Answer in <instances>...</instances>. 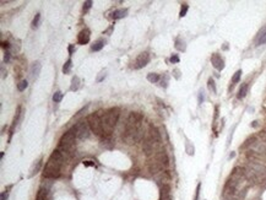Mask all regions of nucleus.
Masks as SVG:
<instances>
[{"label": "nucleus", "mask_w": 266, "mask_h": 200, "mask_svg": "<svg viewBox=\"0 0 266 200\" xmlns=\"http://www.w3.org/2000/svg\"><path fill=\"white\" fill-rule=\"evenodd\" d=\"M142 119L143 117L139 112H133L129 114L123 132V140H125L128 144L139 142L141 139H143Z\"/></svg>", "instance_id": "nucleus-1"}, {"label": "nucleus", "mask_w": 266, "mask_h": 200, "mask_svg": "<svg viewBox=\"0 0 266 200\" xmlns=\"http://www.w3.org/2000/svg\"><path fill=\"white\" fill-rule=\"evenodd\" d=\"M28 86V82H27V80H22L20 82L19 85H17V89H19V91H23L26 87Z\"/></svg>", "instance_id": "nucleus-22"}, {"label": "nucleus", "mask_w": 266, "mask_h": 200, "mask_svg": "<svg viewBox=\"0 0 266 200\" xmlns=\"http://www.w3.org/2000/svg\"><path fill=\"white\" fill-rule=\"evenodd\" d=\"M103 46H104V41L102 40H98V41H96L93 44H92V50L94 52H98V50H101L103 48Z\"/></svg>", "instance_id": "nucleus-16"}, {"label": "nucleus", "mask_w": 266, "mask_h": 200, "mask_svg": "<svg viewBox=\"0 0 266 200\" xmlns=\"http://www.w3.org/2000/svg\"><path fill=\"white\" fill-rule=\"evenodd\" d=\"M71 65H72V64H71V60L69 59L68 62L64 64V66H63V71H64V74H68L69 71H70V69H71Z\"/></svg>", "instance_id": "nucleus-20"}, {"label": "nucleus", "mask_w": 266, "mask_h": 200, "mask_svg": "<svg viewBox=\"0 0 266 200\" xmlns=\"http://www.w3.org/2000/svg\"><path fill=\"white\" fill-rule=\"evenodd\" d=\"M149 62H150V54L146 53V52H143V53L139 54V55L136 56V59L134 60L133 68H134V69H141V68H143V66H146Z\"/></svg>", "instance_id": "nucleus-9"}, {"label": "nucleus", "mask_w": 266, "mask_h": 200, "mask_svg": "<svg viewBox=\"0 0 266 200\" xmlns=\"http://www.w3.org/2000/svg\"><path fill=\"white\" fill-rule=\"evenodd\" d=\"M7 199V192H3L1 193V200H6Z\"/></svg>", "instance_id": "nucleus-30"}, {"label": "nucleus", "mask_w": 266, "mask_h": 200, "mask_svg": "<svg viewBox=\"0 0 266 200\" xmlns=\"http://www.w3.org/2000/svg\"><path fill=\"white\" fill-rule=\"evenodd\" d=\"M39 167H41V162H37V166H34L33 167V169H32V173H31V174H29V176H33L34 174V173H37V171H38V169H39Z\"/></svg>", "instance_id": "nucleus-27"}, {"label": "nucleus", "mask_w": 266, "mask_h": 200, "mask_svg": "<svg viewBox=\"0 0 266 200\" xmlns=\"http://www.w3.org/2000/svg\"><path fill=\"white\" fill-rule=\"evenodd\" d=\"M75 130H76V138L77 139H87L90 135V125L87 120H80L78 123L75 125Z\"/></svg>", "instance_id": "nucleus-8"}, {"label": "nucleus", "mask_w": 266, "mask_h": 200, "mask_svg": "<svg viewBox=\"0 0 266 200\" xmlns=\"http://www.w3.org/2000/svg\"><path fill=\"white\" fill-rule=\"evenodd\" d=\"M241 76H242V70H238V71L233 75V77H232V85L239 82V80H241Z\"/></svg>", "instance_id": "nucleus-19"}, {"label": "nucleus", "mask_w": 266, "mask_h": 200, "mask_svg": "<svg viewBox=\"0 0 266 200\" xmlns=\"http://www.w3.org/2000/svg\"><path fill=\"white\" fill-rule=\"evenodd\" d=\"M85 166H93L94 163H92V161H86V162H84Z\"/></svg>", "instance_id": "nucleus-31"}, {"label": "nucleus", "mask_w": 266, "mask_h": 200, "mask_svg": "<svg viewBox=\"0 0 266 200\" xmlns=\"http://www.w3.org/2000/svg\"><path fill=\"white\" fill-rule=\"evenodd\" d=\"M208 89H210V90L212 91L213 93L216 92V87H215V82H213V80H212V79H210V80H208Z\"/></svg>", "instance_id": "nucleus-24"}, {"label": "nucleus", "mask_w": 266, "mask_h": 200, "mask_svg": "<svg viewBox=\"0 0 266 200\" xmlns=\"http://www.w3.org/2000/svg\"><path fill=\"white\" fill-rule=\"evenodd\" d=\"M39 71H41V64H39L38 62H37V63H33L32 69H31V75H32V77H37L38 74H39Z\"/></svg>", "instance_id": "nucleus-15"}, {"label": "nucleus", "mask_w": 266, "mask_h": 200, "mask_svg": "<svg viewBox=\"0 0 266 200\" xmlns=\"http://www.w3.org/2000/svg\"><path fill=\"white\" fill-rule=\"evenodd\" d=\"M211 62H212V65L217 69V70H222V69L224 68V62H223L222 56H221L218 53H215V54L212 55Z\"/></svg>", "instance_id": "nucleus-10"}, {"label": "nucleus", "mask_w": 266, "mask_h": 200, "mask_svg": "<svg viewBox=\"0 0 266 200\" xmlns=\"http://www.w3.org/2000/svg\"><path fill=\"white\" fill-rule=\"evenodd\" d=\"M186 11H188V5L186 4H183V6H182V10H180V16H185L186 14Z\"/></svg>", "instance_id": "nucleus-25"}, {"label": "nucleus", "mask_w": 266, "mask_h": 200, "mask_svg": "<svg viewBox=\"0 0 266 200\" xmlns=\"http://www.w3.org/2000/svg\"><path fill=\"white\" fill-rule=\"evenodd\" d=\"M64 162V156L59 150H54L52 152L49 160L47 161L44 169H43V177L44 178H58L60 176L62 166Z\"/></svg>", "instance_id": "nucleus-2"}, {"label": "nucleus", "mask_w": 266, "mask_h": 200, "mask_svg": "<svg viewBox=\"0 0 266 200\" xmlns=\"http://www.w3.org/2000/svg\"><path fill=\"white\" fill-rule=\"evenodd\" d=\"M88 41H90V31L87 28H85L78 33L77 42H78V44H86V43H88Z\"/></svg>", "instance_id": "nucleus-12"}, {"label": "nucleus", "mask_w": 266, "mask_h": 200, "mask_svg": "<svg viewBox=\"0 0 266 200\" xmlns=\"http://www.w3.org/2000/svg\"><path fill=\"white\" fill-rule=\"evenodd\" d=\"M171 62L172 63H177V62H179V58L174 55V56H172V58H171Z\"/></svg>", "instance_id": "nucleus-29"}, {"label": "nucleus", "mask_w": 266, "mask_h": 200, "mask_svg": "<svg viewBox=\"0 0 266 200\" xmlns=\"http://www.w3.org/2000/svg\"><path fill=\"white\" fill-rule=\"evenodd\" d=\"M75 139H76L75 127H72L70 130H68V132L62 136V139H60L58 150L62 152L64 157L65 156H66V157H72V156L75 155V151H76Z\"/></svg>", "instance_id": "nucleus-3"}, {"label": "nucleus", "mask_w": 266, "mask_h": 200, "mask_svg": "<svg viewBox=\"0 0 266 200\" xmlns=\"http://www.w3.org/2000/svg\"><path fill=\"white\" fill-rule=\"evenodd\" d=\"M248 89H249V84H248V82L243 84L242 87L239 89V91H238V98L245 97V95H247V92H248Z\"/></svg>", "instance_id": "nucleus-14"}, {"label": "nucleus", "mask_w": 266, "mask_h": 200, "mask_svg": "<svg viewBox=\"0 0 266 200\" xmlns=\"http://www.w3.org/2000/svg\"><path fill=\"white\" fill-rule=\"evenodd\" d=\"M91 5H92V1H85V4H84V10H85V11L88 10V9L91 7Z\"/></svg>", "instance_id": "nucleus-28"}, {"label": "nucleus", "mask_w": 266, "mask_h": 200, "mask_svg": "<svg viewBox=\"0 0 266 200\" xmlns=\"http://www.w3.org/2000/svg\"><path fill=\"white\" fill-rule=\"evenodd\" d=\"M126 14H128V10H126V9H119V10H115L113 12V19L114 20L121 19V17L126 16Z\"/></svg>", "instance_id": "nucleus-13"}, {"label": "nucleus", "mask_w": 266, "mask_h": 200, "mask_svg": "<svg viewBox=\"0 0 266 200\" xmlns=\"http://www.w3.org/2000/svg\"><path fill=\"white\" fill-rule=\"evenodd\" d=\"M103 76H106V74H104V72H102V75L99 76V77H98L97 80H98V81H102V79H103Z\"/></svg>", "instance_id": "nucleus-33"}, {"label": "nucleus", "mask_w": 266, "mask_h": 200, "mask_svg": "<svg viewBox=\"0 0 266 200\" xmlns=\"http://www.w3.org/2000/svg\"><path fill=\"white\" fill-rule=\"evenodd\" d=\"M168 164H169V160H168L167 154H165L164 151H158L153 156V160L150 161L149 171L152 174H156V173L163 172V169L167 168Z\"/></svg>", "instance_id": "nucleus-6"}, {"label": "nucleus", "mask_w": 266, "mask_h": 200, "mask_svg": "<svg viewBox=\"0 0 266 200\" xmlns=\"http://www.w3.org/2000/svg\"><path fill=\"white\" fill-rule=\"evenodd\" d=\"M159 142H161V136H159L158 130H157L156 127L150 124L149 130H147L145 139H143V142H142V150L145 152V155L149 156L151 154H153V150L159 145Z\"/></svg>", "instance_id": "nucleus-5"}, {"label": "nucleus", "mask_w": 266, "mask_h": 200, "mask_svg": "<svg viewBox=\"0 0 266 200\" xmlns=\"http://www.w3.org/2000/svg\"><path fill=\"white\" fill-rule=\"evenodd\" d=\"M9 59H10V53L6 52V53H5V62H9Z\"/></svg>", "instance_id": "nucleus-32"}, {"label": "nucleus", "mask_w": 266, "mask_h": 200, "mask_svg": "<svg viewBox=\"0 0 266 200\" xmlns=\"http://www.w3.org/2000/svg\"><path fill=\"white\" fill-rule=\"evenodd\" d=\"M62 98H63V93L60 92V91H56V92L54 93V96H53V101L58 103V102L62 101Z\"/></svg>", "instance_id": "nucleus-21"}, {"label": "nucleus", "mask_w": 266, "mask_h": 200, "mask_svg": "<svg viewBox=\"0 0 266 200\" xmlns=\"http://www.w3.org/2000/svg\"><path fill=\"white\" fill-rule=\"evenodd\" d=\"M87 121H88V125L91 130H92V133L94 135H97L99 138L104 136V130H103V123H102V117H101V113L96 112V113H92V114L88 115V118H87Z\"/></svg>", "instance_id": "nucleus-7"}, {"label": "nucleus", "mask_w": 266, "mask_h": 200, "mask_svg": "<svg viewBox=\"0 0 266 200\" xmlns=\"http://www.w3.org/2000/svg\"><path fill=\"white\" fill-rule=\"evenodd\" d=\"M99 113H101V117H102L104 136H112V132L117 125V121L119 119V115H120L119 108H117V107L109 108V109L106 111V112L99 111Z\"/></svg>", "instance_id": "nucleus-4"}, {"label": "nucleus", "mask_w": 266, "mask_h": 200, "mask_svg": "<svg viewBox=\"0 0 266 200\" xmlns=\"http://www.w3.org/2000/svg\"><path fill=\"white\" fill-rule=\"evenodd\" d=\"M147 80H149L150 82H158L159 81V75L158 74H149L147 75Z\"/></svg>", "instance_id": "nucleus-17"}, {"label": "nucleus", "mask_w": 266, "mask_h": 200, "mask_svg": "<svg viewBox=\"0 0 266 200\" xmlns=\"http://www.w3.org/2000/svg\"><path fill=\"white\" fill-rule=\"evenodd\" d=\"M39 20H41V14H37L36 16H34V19H33V22H32L33 28H36L37 26L39 25Z\"/></svg>", "instance_id": "nucleus-23"}, {"label": "nucleus", "mask_w": 266, "mask_h": 200, "mask_svg": "<svg viewBox=\"0 0 266 200\" xmlns=\"http://www.w3.org/2000/svg\"><path fill=\"white\" fill-rule=\"evenodd\" d=\"M265 43H266V25L260 28V31L255 37V46H261L265 44Z\"/></svg>", "instance_id": "nucleus-11"}, {"label": "nucleus", "mask_w": 266, "mask_h": 200, "mask_svg": "<svg viewBox=\"0 0 266 200\" xmlns=\"http://www.w3.org/2000/svg\"><path fill=\"white\" fill-rule=\"evenodd\" d=\"M200 188H201V184H198V187H196V193H195V198L194 200H199V195H200Z\"/></svg>", "instance_id": "nucleus-26"}, {"label": "nucleus", "mask_w": 266, "mask_h": 200, "mask_svg": "<svg viewBox=\"0 0 266 200\" xmlns=\"http://www.w3.org/2000/svg\"><path fill=\"white\" fill-rule=\"evenodd\" d=\"M78 82H80L78 77L77 76H74L72 77V81H71V91H76L78 89Z\"/></svg>", "instance_id": "nucleus-18"}]
</instances>
